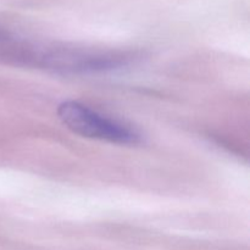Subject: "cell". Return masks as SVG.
Masks as SVG:
<instances>
[{"label": "cell", "mask_w": 250, "mask_h": 250, "mask_svg": "<svg viewBox=\"0 0 250 250\" xmlns=\"http://www.w3.org/2000/svg\"><path fill=\"white\" fill-rule=\"evenodd\" d=\"M61 121L73 133L122 146L141 143V134L131 127L112 120L82 103L66 100L58 107Z\"/></svg>", "instance_id": "cell-1"}, {"label": "cell", "mask_w": 250, "mask_h": 250, "mask_svg": "<svg viewBox=\"0 0 250 250\" xmlns=\"http://www.w3.org/2000/svg\"><path fill=\"white\" fill-rule=\"evenodd\" d=\"M39 66L65 72H87V71L111 70L125 62L121 56L82 51H51L31 54L29 58Z\"/></svg>", "instance_id": "cell-2"}, {"label": "cell", "mask_w": 250, "mask_h": 250, "mask_svg": "<svg viewBox=\"0 0 250 250\" xmlns=\"http://www.w3.org/2000/svg\"><path fill=\"white\" fill-rule=\"evenodd\" d=\"M5 39H6V34H5V32L2 29H0V42L5 41Z\"/></svg>", "instance_id": "cell-3"}]
</instances>
